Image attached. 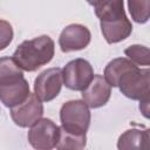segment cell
<instances>
[{"label":"cell","mask_w":150,"mask_h":150,"mask_svg":"<svg viewBox=\"0 0 150 150\" xmlns=\"http://www.w3.org/2000/svg\"><path fill=\"white\" fill-rule=\"evenodd\" d=\"M100 25L103 38L110 45L125 40L132 32L131 21L128 19L127 15L112 21H101Z\"/></svg>","instance_id":"cell-11"},{"label":"cell","mask_w":150,"mask_h":150,"mask_svg":"<svg viewBox=\"0 0 150 150\" xmlns=\"http://www.w3.org/2000/svg\"><path fill=\"white\" fill-rule=\"evenodd\" d=\"M124 54L137 66H149L150 64V52L146 46L132 45L124 49Z\"/></svg>","instance_id":"cell-18"},{"label":"cell","mask_w":150,"mask_h":150,"mask_svg":"<svg viewBox=\"0 0 150 150\" xmlns=\"http://www.w3.org/2000/svg\"><path fill=\"white\" fill-rule=\"evenodd\" d=\"M149 146V129H129L124 131L118 141V149H146Z\"/></svg>","instance_id":"cell-12"},{"label":"cell","mask_w":150,"mask_h":150,"mask_svg":"<svg viewBox=\"0 0 150 150\" xmlns=\"http://www.w3.org/2000/svg\"><path fill=\"white\" fill-rule=\"evenodd\" d=\"M131 60L128 57H116L111 60L104 68V79L111 87H117V82L120 77L128 71L129 69L136 67Z\"/></svg>","instance_id":"cell-14"},{"label":"cell","mask_w":150,"mask_h":150,"mask_svg":"<svg viewBox=\"0 0 150 150\" xmlns=\"http://www.w3.org/2000/svg\"><path fill=\"white\" fill-rule=\"evenodd\" d=\"M90 110L83 100H70L60 109L61 128L68 132L86 135L90 124Z\"/></svg>","instance_id":"cell-2"},{"label":"cell","mask_w":150,"mask_h":150,"mask_svg":"<svg viewBox=\"0 0 150 150\" xmlns=\"http://www.w3.org/2000/svg\"><path fill=\"white\" fill-rule=\"evenodd\" d=\"M149 68H139L138 66L125 71L117 82V88L125 97L137 101L149 97Z\"/></svg>","instance_id":"cell-3"},{"label":"cell","mask_w":150,"mask_h":150,"mask_svg":"<svg viewBox=\"0 0 150 150\" xmlns=\"http://www.w3.org/2000/svg\"><path fill=\"white\" fill-rule=\"evenodd\" d=\"M23 79V70L18 66L13 57H0V84L14 83Z\"/></svg>","instance_id":"cell-15"},{"label":"cell","mask_w":150,"mask_h":150,"mask_svg":"<svg viewBox=\"0 0 150 150\" xmlns=\"http://www.w3.org/2000/svg\"><path fill=\"white\" fill-rule=\"evenodd\" d=\"M62 84L61 68H48L40 73L35 79L34 94L41 102H49L60 94Z\"/></svg>","instance_id":"cell-6"},{"label":"cell","mask_w":150,"mask_h":150,"mask_svg":"<svg viewBox=\"0 0 150 150\" xmlns=\"http://www.w3.org/2000/svg\"><path fill=\"white\" fill-rule=\"evenodd\" d=\"M55 43L48 35L22 41L13 53V59L18 66L26 71H35L40 67L49 63L54 57Z\"/></svg>","instance_id":"cell-1"},{"label":"cell","mask_w":150,"mask_h":150,"mask_svg":"<svg viewBox=\"0 0 150 150\" xmlns=\"http://www.w3.org/2000/svg\"><path fill=\"white\" fill-rule=\"evenodd\" d=\"M91 40L90 30L80 23L66 26L59 38V46L63 53H70L84 49Z\"/></svg>","instance_id":"cell-8"},{"label":"cell","mask_w":150,"mask_h":150,"mask_svg":"<svg viewBox=\"0 0 150 150\" xmlns=\"http://www.w3.org/2000/svg\"><path fill=\"white\" fill-rule=\"evenodd\" d=\"M14 36L13 27L12 25L6 21L0 19V50H4L9 46Z\"/></svg>","instance_id":"cell-19"},{"label":"cell","mask_w":150,"mask_h":150,"mask_svg":"<svg viewBox=\"0 0 150 150\" xmlns=\"http://www.w3.org/2000/svg\"><path fill=\"white\" fill-rule=\"evenodd\" d=\"M148 107H149V97L139 101V109L142 110V112L145 117H148Z\"/></svg>","instance_id":"cell-20"},{"label":"cell","mask_w":150,"mask_h":150,"mask_svg":"<svg viewBox=\"0 0 150 150\" xmlns=\"http://www.w3.org/2000/svg\"><path fill=\"white\" fill-rule=\"evenodd\" d=\"M128 8L131 19L137 23H145L149 20L150 0H128Z\"/></svg>","instance_id":"cell-17"},{"label":"cell","mask_w":150,"mask_h":150,"mask_svg":"<svg viewBox=\"0 0 150 150\" xmlns=\"http://www.w3.org/2000/svg\"><path fill=\"white\" fill-rule=\"evenodd\" d=\"M29 94V84L25 77L14 83L0 84V102L7 108H13L22 103Z\"/></svg>","instance_id":"cell-10"},{"label":"cell","mask_w":150,"mask_h":150,"mask_svg":"<svg viewBox=\"0 0 150 150\" xmlns=\"http://www.w3.org/2000/svg\"><path fill=\"white\" fill-rule=\"evenodd\" d=\"M86 143H87V136L86 135H77V134L68 132L60 127L59 139H57L55 148L59 150H64V149L80 150V149H83L86 146Z\"/></svg>","instance_id":"cell-16"},{"label":"cell","mask_w":150,"mask_h":150,"mask_svg":"<svg viewBox=\"0 0 150 150\" xmlns=\"http://www.w3.org/2000/svg\"><path fill=\"white\" fill-rule=\"evenodd\" d=\"M43 115V104L35 94L29 96L20 104L11 108V117L13 122L21 128H29Z\"/></svg>","instance_id":"cell-7"},{"label":"cell","mask_w":150,"mask_h":150,"mask_svg":"<svg viewBox=\"0 0 150 150\" xmlns=\"http://www.w3.org/2000/svg\"><path fill=\"white\" fill-rule=\"evenodd\" d=\"M104 0H87V2L89 4V5H91L93 7L94 6H96V5H98V4H101V2H103Z\"/></svg>","instance_id":"cell-21"},{"label":"cell","mask_w":150,"mask_h":150,"mask_svg":"<svg viewBox=\"0 0 150 150\" xmlns=\"http://www.w3.org/2000/svg\"><path fill=\"white\" fill-rule=\"evenodd\" d=\"M62 81L63 84L76 91H82L94 77V70L89 61L84 59H75L69 61L62 69Z\"/></svg>","instance_id":"cell-4"},{"label":"cell","mask_w":150,"mask_h":150,"mask_svg":"<svg viewBox=\"0 0 150 150\" xmlns=\"http://www.w3.org/2000/svg\"><path fill=\"white\" fill-rule=\"evenodd\" d=\"M60 127L50 118H40L29 127L27 135L29 144L38 150H50L56 146Z\"/></svg>","instance_id":"cell-5"},{"label":"cell","mask_w":150,"mask_h":150,"mask_svg":"<svg viewBox=\"0 0 150 150\" xmlns=\"http://www.w3.org/2000/svg\"><path fill=\"white\" fill-rule=\"evenodd\" d=\"M82 100L93 109L103 107L108 103L111 95V86L107 82L103 75H94L90 83L82 90Z\"/></svg>","instance_id":"cell-9"},{"label":"cell","mask_w":150,"mask_h":150,"mask_svg":"<svg viewBox=\"0 0 150 150\" xmlns=\"http://www.w3.org/2000/svg\"><path fill=\"white\" fill-rule=\"evenodd\" d=\"M95 14L101 21H112L125 16L123 0H104L103 2L94 6Z\"/></svg>","instance_id":"cell-13"}]
</instances>
